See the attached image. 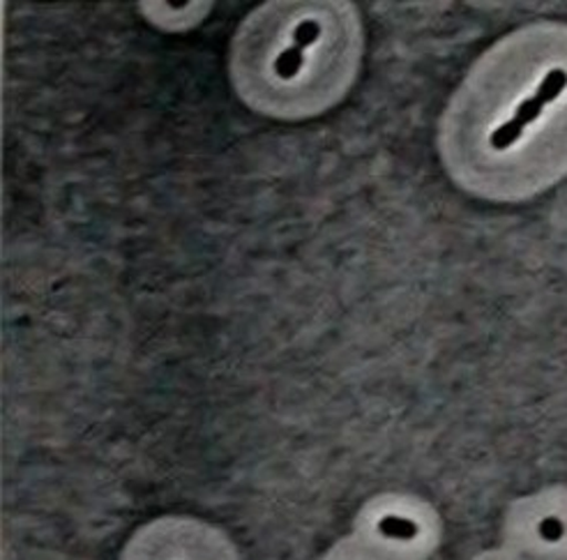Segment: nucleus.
Instances as JSON below:
<instances>
[{"mask_svg": "<svg viewBox=\"0 0 567 560\" xmlns=\"http://www.w3.org/2000/svg\"><path fill=\"white\" fill-rule=\"evenodd\" d=\"M439 157L471 196L517 204L567 178V23H528L492 44L452 93Z\"/></svg>", "mask_w": 567, "mask_h": 560, "instance_id": "nucleus-1", "label": "nucleus"}, {"mask_svg": "<svg viewBox=\"0 0 567 560\" xmlns=\"http://www.w3.org/2000/svg\"><path fill=\"white\" fill-rule=\"evenodd\" d=\"M364 53L362 21L351 3H266L231 42L236 95L275 121H307L344 100Z\"/></svg>", "mask_w": 567, "mask_h": 560, "instance_id": "nucleus-2", "label": "nucleus"}, {"mask_svg": "<svg viewBox=\"0 0 567 560\" xmlns=\"http://www.w3.org/2000/svg\"><path fill=\"white\" fill-rule=\"evenodd\" d=\"M353 538L390 560H424L439 547L441 521L424 500L385 494L360 510Z\"/></svg>", "mask_w": 567, "mask_h": 560, "instance_id": "nucleus-3", "label": "nucleus"}, {"mask_svg": "<svg viewBox=\"0 0 567 560\" xmlns=\"http://www.w3.org/2000/svg\"><path fill=\"white\" fill-rule=\"evenodd\" d=\"M118 560H243L236 542L206 519L164 515L138 526Z\"/></svg>", "mask_w": 567, "mask_h": 560, "instance_id": "nucleus-4", "label": "nucleus"}, {"mask_svg": "<svg viewBox=\"0 0 567 560\" xmlns=\"http://www.w3.org/2000/svg\"><path fill=\"white\" fill-rule=\"evenodd\" d=\"M323 560H390L388 556L374 551L372 547H367L364 542H360L358 538H347L339 545H334Z\"/></svg>", "mask_w": 567, "mask_h": 560, "instance_id": "nucleus-5", "label": "nucleus"}]
</instances>
